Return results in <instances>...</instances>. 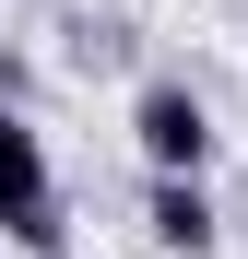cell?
<instances>
[{
    "mask_svg": "<svg viewBox=\"0 0 248 259\" xmlns=\"http://www.w3.org/2000/svg\"><path fill=\"white\" fill-rule=\"evenodd\" d=\"M0 236H12V247H36V259H71L59 189H48V142L24 130V106H0Z\"/></svg>",
    "mask_w": 248,
    "mask_h": 259,
    "instance_id": "cell-1",
    "label": "cell"
},
{
    "mask_svg": "<svg viewBox=\"0 0 248 259\" xmlns=\"http://www.w3.org/2000/svg\"><path fill=\"white\" fill-rule=\"evenodd\" d=\"M130 142H142L154 177H201V165H213V106H201L189 82H142L130 95Z\"/></svg>",
    "mask_w": 248,
    "mask_h": 259,
    "instance_id": "cell-2",
    "label": "cell"
},
{
    "mask_svg": "<svg viewBox=\"0 0 248 259\" xmlns=\"http://www.w3.org/2000/svg\"><path fill=\"white\" fill-rule=\"evenodd\" d=\"M142 224H154V247H178V259H213V189H201V177H154L142 189Z\"/></svg>",
    "mask_w": 248,
    "mask_h": 259,
    "instance_id": "cell-3",
    "label": "cell"
},
{
    "mask_svg": "<svg viewBox=\"0 0 248 259\" xmlns=\"http://www.w3.org/2000/svg\"><path fill=\"white\" fill-rule=\"evenodd\" d=\"M24 82H36V71H24L12 48H0V106H24Z\"/></svg>",
    "mask_w": 248,
    "mask_h": 259,
    "instance_id": "cell-4",
    "label": "cell"
}]
</instances>
